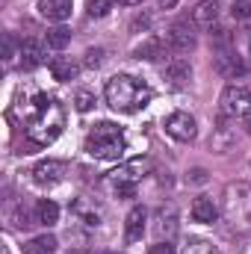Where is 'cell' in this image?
Masks as SVG:
<instances>
[{
	"mask_svg": "<svg viewBox=\"0 0 251 254\" xmlns=\"http://www.w3.org/2000/svg\"><path fill=\"white\" fill-rule=\"evenodd\" d=\"M65 127V113L63 107L48 98V95H36V101L30 104L27 122H24V133L33 145H51Z\"/></svg>",
	"mask_w": 251,
	"mask_h": 254,
	"instance_id": "6da1fadb",
	"label": "cell"
},
{
	"mask_svg": "<svg viewBox=\"0 0 251 254\" xmlns=\"http://www.w3.org/2000/svg\"><path fill=\"white\" fill-rule=\"evenodd\" d=\"M104 95H107V104L116 110V113H139L151 104L154 92L148 83L130 77V74H116L107 80L104 86Z\"/></svg>",
	"mask_w": 251,
	"mask_h": 254,
	"instance_id": "7a4b0ae2",
	"label": "cell"
},
{
	"mask_svg": "<svg viewBox=\"0 0 251 254\" xmlns=\"http://www.w3.org/2000/svg\"><path fill=\"white\" fill-rule=\"evenodd\" d=\"M127 151L125 130L113 122H98L86 136V154L95 160H122Z\"/></svg>",
	"mask_w": 251,
	"mask_h": 254,
	"instance_id": "3957f363",
	"label": "cell"
},
{
	"mask_svg": "<svg viewBox=\"0 0 251 254\" xmlns=\"http://www.w3.org/2000/svg\"><path fill=\"white\" fill-rule=\"evenodd\" d=\"M219 110H222V116H231V119L246 116L251 110V89L243 86V83L225 86V92H222V98H219Z\"/></svg>",
	"mask_w": 251,
	"mask_h": 254,
	"instance_id": "277c9868",
	"label": "cell"
},
{
	"mask_svg": "<svg viewBox=\"0 0 251 254\" xmlns=\"http://www.w3.org/2000/svg\"><path fill=\"white\" fill-rule=\"evenodd\" d=\"M148 169H151V163H148L145 157H136V160H130V163H125V166H119L116 172H110V184H113V190L136 187V184L148 175Z\"/></svg>",
	"mask_w": 251,
	"mask_h": 254,
	"instance_id": "5b68a950",
	"label": "cell"
},
{
	"mask_svg": "<svg viewBox=\"0 0 251 254\" xmlns=\"http://www.w3.org/2000/svg\"><path fill=\"white\" fill-rule=\"evenodd\" d=\"M166 133L172 136V139H178V142H192L195 139V133H198V127H195V119L184 113V110H178V113H172V116H166Z\"/></svg>",
	"mask_w": 251,
	"mask_h": 254,
	"instance_id": "8992f818",
	"label": "cell"
},
{
	"mask_svg": "<svg viewBox=\"0 0 251 254\" xmlns=\"http://www.w3.org/2000/svg\"><path fill=\"white\" fill-rule=\"evenodd\" d=\"M65 172H68V166H65L63 160H42L33 169V181L39 187H57V184L65 181Z\"/></svg>",
	"mask_w": 251,
	"mask_h": 254,
	"instance_id": "52a82bcc",
	"label": "cell"
},
{
	"mask_svg": "<svg viewBox=\"0 0 251 254\" xmlns=\"http://www.w3.org/2000/svg\"><path fill=\"white\" fill-rule=\"evenodd\" d=\"M166 48L175 51V54H189L195 48V33L189 30V24L178 21V24H172L166 30Z\"/></svg>",
	"mask_w": 251,
	"mask_h": 254,
	"instance_id": "ba28073f",
	"label": "cell"
},
{
	"mask_svg": "<svg viewBox=\"0 0 251 254\" xmlns=\"http://www.w3.org/2000/svg\"><path fill=\"white\" fill-rule=\"evenodd\" d=\"M71 9H74L71 0H39V15L45 21H54V24L68 21L71 18Z\"/></svg>",
	"mask_w": 251,
	"mask_h": 254,
	"instance_id": "9c48e42d",
	"label": "cell"
},
{
	"mask_svg": "<svg viewBox=\"0 0 251 254\" xmlns=\"http://www.w3.org/2000/svg\"><path fill=\"white\" fill-rule=\"evenodd\" d=\"M71 210H74V216H77L83 225H89V228H95V225L101 222V216H104V210H101L95 201H89V198H77V201L71 204Z\"/></svg>",
	"mask_w": 251,
	"mask_h": 254,
	"instance_id": "30bf717a",
	"label": "cell"
},
{
	"mask_svg": "<svg viewBox=\"0 0 251 254\" xmlns=\"http://www.w3.org/2000/svg\"><path fill=\"white\" fill-rule=\"evenodd\" d=\"M166 80H169V86H175V89H184L189 80H192V65L187 60H172V63L166 65Z\"/></svg>",
	"mask_w": 251,
	"mask_h": 254,
	"instance_id": "8fae6325",
	"label": "cell"
},
{
	"mask_svg": "<svg viewBox=\"0 0 251 254\" xmlns=\"http://www.w3.org/2000/svg\"><path fill=\"white\" fill-rule=\"evenodd\" d=\"M145 222H148L145 207H133V210L127 213V225H125V240L127 243L142 240V234H145Z\"/></svg>",
	"mask_w": 251,
	"mask_h": 254,
	"instance_id": "7c38bea8",
	"label": "cell"
},
{
	"mask_svg": "<svg viewBox=\"0 0 251 254\" xmlns=\"http://www.w3.org/2000/svg\"><path fill=\"white\" fill-rule=\"evenodd\" d=\"M216 18H219V0H201L192 9V24H198V27H213Z\"/></svg>",
	"mask_w": 251,
	"mask_h": 254,
	"instance_id": "4fadbf2b",
	"label": "cell"
},
{
	"mask_svg": "<svg viewBox=\"0 0 251 254\" xmlns=\"http://www.w3.org/2000/svg\"><path fill=\"white\" fill-rule=\"evenodd\" d=\"M42 63H45V45L36 42V39L21 42V65L24 68H39Z\"/></svg>",
	"mask_w": 251,
	"mask_h": 254,
	"instance_id": "5bb4252c",
	"label": "cell"
},
{
	"mask_svg": "<svg viewBox=\"0 0 251 254\" xmlns=\"http://www.w3.org/2000/svg\"><path fill=\"white\" fill-rule=\"evenodd\" d=\"M192 219L198 225H213L219 219V210H216V204L210 198H195L192 201Z\"/></svg>",
	"mask_w": 251,
	"mask_h": 254,
	"instance_id": "9a60e30c",
	"label": "cell"
},
{
	"mask_svg": "<svg viewBox=\"0 0 251 254\" xmlns=\"http://www.w3.org/2000/svg\"><path fill=\"white\" fill-rule=\"evenodd\" d=\"M33 222H36V225H45V228H54V225L60 222V207H57L54 201L42 198V201L36 204V216H33Z\"/></svg>",
	"mask_w": 251,
	"mask_h": 254,
	"instance_id": "2e32d148",
	"label": "cell"
},
{
	"mask_svg": "<svg viewBox=\"0 0 251 254\" xmlns=\"http://www.w3.org/2000/svg\"><path fill=\"white\" fill-rule=\"evenodd\" d=\"M216 71L225 77H234V74H246V65L237 60L234 51H225V54H216Z\"/></svg>",
	"mask_w": 251,
	"mask_h": 254,
	"instance_id": "e0dca14e",
	"label": "cell"
},
{
	"mask_svg": "<svg viewBox=\"0 0 251 254\" xmlns=\"http://www.w3.org/2000/svg\"><path fill=\"white\" fill-rule=\"evenodd\" d=\"M133 57H136V60H148V63H151V60H160V57H163V42H160L157 36H148L142 45L133 48Z\"/></svg>",
	"mask_w": 251,
	"mask_h": 254,
	"instance_id": "ac0fdd59",
	"label": "cell"
},
{
	"mask_svg": "<svg viewBox=\"0 0 251 254\" xmlns=\"http://www.w3.org/2000/svg\"><path fill=\"white\" fill-rule=\"evenodd\" d=\"M54 252H57V240L51 234L33 237L30 243H24V254H54Z\"/></svg>",
	"mask_w": 251,
	"mask_h": 254,
	"instance_id": "d6986e66",
	"label": "cell"
},
{
	"mask_svg": "<svg viewBox=\"0 0 251 254\" xmlns=\"http://www.w3.org/2000/svg\"><path fill=\"white\" fill-rule=\"evenodd\" d=\"M51 74H54V80L68 83V80H74V77H77V63H71L68 57H60V60H54V63H51Z\"/></svg>",
	"mask_w": 251,
	"mask_h": 254,
	"instance_id": "ffe728a7",
	"label": "cell"
},
{
	"mask_svg": "<svg viewBox=\"0 0 251 254\" xmlns=\"http://www.w3.org/2000/svg\"><path fill=\"white\" fill-rule=\"evenodd\" d=\"M15 60H21V45L15 42L12 33H6V36H3V63H6V68L15 65Z\"/></svg>",
	"mask_w": 251,
	"mask_h": 254,
	"instance_id": "44dd1931",
	"label": "cell"
},
{
	"mask_svg": "<svg viewBox=\"0 0 251 254\" xmlns=\"http://www.w3.org/2000/svg\"><path fill=\"white\" fill-rule=\"evenodd\" d=\"M68 42H71V30H68V27H54V30H48V48L63 51Z\"/></svg>",
	"mask_w": 251,
	"mask_h": 254,
	"instance_id": "7402d4cb",
	"label": "cell"
},
{
	"mask_svg": "<svg viewBox=\"0 0 251 254\" xmlns=\"http://www.w3.org/2000/svg\"><path fill=\"white\" fill-rule=\"evenodd\" d=\"M86 6H89L92 18H107L116 9V0H86Z\"/></svg>",
	"mask_w": 251,
	"mask_h": 254,
	"instance_id": "603a6c76",
	"label": "cell"
},
{
	"mask_svg": "<svg viewBox=\"0 0 251 254\" xmlns=\"http://www.w3.org/2000/svg\"><path fill=\"white\" fill-rule=\"evenodd\" d=\"M231 15H234V21H240V24H251V0H234Z\"/></svg>",
	"mask_w": 251,
	"mask_h": 254,
	"instance_id": "cb8c5ba5",
	"label": "cell"
},
{
	"mask_svg": "<svg viewBox=\"0 0 251 254\" xmlns=\"http://www.w3.org/2000/svg\"><path fill=\"white\" fill-rule=\"evenodd\" d=\"M74 107H77V113H89V110L95 107V95L86 92V89H80V92L74 95Z\"/></svg>",
	"mask_w": 251,
	"mask_h": 254,
	"instance_id": "d4e9b609",
	"label": "cell"
},
{
	"mask_svg": "<svg viewBox=\"0 0 251 254\" xmlns=\"http://www.w3.org/2000/svg\"><path fill=\"white\" fill-rule=\"evenodd\" d=\"M157 231L160 234H175V210H172V216H169V222H166V210H160V219H157Z\"/></svg>",
	"mask_w": 251,
	"mask_h": 254,
	"instance_id": "484cf974",
	"label": "cell"
},
{
	"mask_svg": "<svg viewBox=\"0 0 251 254\" xmlns=\"http://www.w3.org/2000/svg\"><path fill=\"white\" fill-rule=\"evenodd\" d=\"M83 63H86V68H98V65L104 63V51H101V48H89Z\"/></svg>",
	"mask_w": 251,
	"mask_h": 254,
	"instance_id": "4316f807",
	"label": "cell"
},
{
	"mask_svg": "<svg viewBox=\"0 0 251 254\" xmlns=\"http://www.w3.org/2000/svg\"><path fill=\"white\" fill-rule=\"evenodd\" d=\"M148 254H178V252H175V246L166 240V243H154V246L148 249Z\"/></svg>",
	"mask_w": 251,
	"mask_h": 254,
	"instance_id": "83f0119b",
	"label": "cell"
},
{
	"mask_svg": "<svg viewBox=\"0 0 251 254\" xmlns=\"http://www.w3.org/2000/svg\"><path fill=\"white\" fill-rule=\"evenodd\" d=\"M160 3V9H175L178 6V0H157Z\"/></svg>",
	"mask_w": 251,
	"mask_h": 254,
	"instance_id": "f1b7e54d",
	"label": "cell"
},
{
	"mask_svg": "<svg viewBox=\"0 0 251 254\" xmlns=\"http://www.w3.org/2000/svg\"><path fill=\"white\" fill-rule=\"evenodd\" d=\"M119 3H125V6H139L142 0H119Z\"/></svg>",
	"mask_w": 251,
	"mask_h": 254,
	"instance_id": "f546056e",
	"label": "cell"
},
{
	"mask_svg": "<svg viewBox=\"0 0 251 254\" xmlns=\"http://www.w3.org/2000/svg\"><path fill=\"white\" fill-rule=\"evenodd\" d=\"M246 130H249V133H251V116H249V119H246Z\"/></svg>",
	"mask_w": 251,
	"mask_h": 254,
	"instance_id": "4dcf8cb0",
	"label": "cell"
},
{
	"mask_svg": "<svg viewBox=\"0 0 251 254\" xmlns=\"http://www.w3.org/2000/svg\"><path fill=\"white\" fill-rule=\"evenodd\" d=\"M71 254H95V252H71Z\"/></svg>",
	"mask_w": 251,
	"mask_h": 254,
	"instance_id": "1f68e13d",
	"label": "cell"
},
{
	"mask_svg": "<svg viewBox=\"0 0 251 254\" xmlns=\"http://www.w3.org/2000/svg\"><path fill=\"white\" fill-rule=\"evenodd\" d=\"M3 254H9V249H3Z\"/></svg>",
	"mask_w": 251,
	"mask_h": 254,
	"instance_id": "d6a6232c",
	"label": "cell"
}]
</instances>
